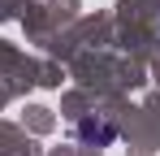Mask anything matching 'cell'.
Wrapping results in <instances>:
<instances>
[{
	"label": "cell",
	"instance_id": "obj_1",
	"mask_svg": "<svg viewBox=\"0 0 160 156\" xmlns=\"http://www.w3.org/2000/svg\"><path fill=\"white\" fill-rule=\"evenodd\" d=\"M78 134L87 139V143H112V139H117V130L108 126V122H82Z\"/></svg>",
	"mask_w": 160,
	"mask_h": 156
}]
</instances>
